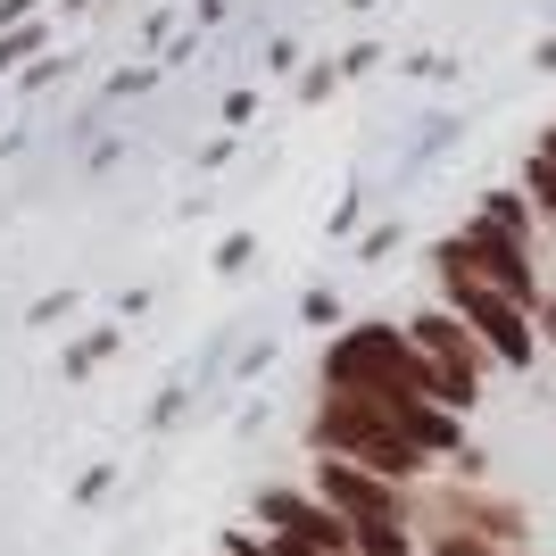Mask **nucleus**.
Returning <instances> with one entry per match:
<instances>
[{
  "mask_svg": "<svg viewBox=\"0 0 556 556\" xmlns=\"http://www.w3.org/2000/svg\"><path fill=\"white\" fill-rule=\"evenodd\" d=\"M316 391H357V399H432V407H448V416H473L482 399L457 391L432 357H424L416 341H407V325H382V316H366V325H341L325 341V357H316Z\"/></svg>",
  "mask_w": 556,
  "mask_h": 556,
  "instance_id": "1",
  "label": "nucleus"
},
{
  "mask_svg": "<svg viewBox=\"0 0 556 556\" xmlns=\"http://www.w3.org/2000/svg\"><path fill=\"white\" fill-rule=\"evenodd\" d=\"M307 448H316V457H341V465H366V473H382V482H399V490L432 482V457L407 441L399 399L316 391V407H307Z\"/></svg>",
  "mask_w": 556,
  "mask_h": 556,
  "instance_id": "2",
  "label": "nucleus"
},
{
  "mask_svg": "<svg viewBox=\"0 0 556 556\" xmlns=\"http://www.w3.org/2000/svg\"><path fill=\"white\" fill-rule=\"evenodd\" d=\"M432 282H441V307H448V316H457V325L490 349V366H498V374H532V357H540V325L507 300V291H490L482 275H465L457 257H448V241H432Z\"/></svg>",
  "mask_w": 556,
  "mask_h": 556,
  "instance_id": "3",
  "label": "nucleus"
},
{
  "mask_svg": "<svg viewBox=\"0 0 556 556\" xmlns=\"http://www.w3.org/2000/svg\"><path fill=\"white\" fill-rule=\"evenodd\" d=\"M407 532H473V540L515 556L532 540V507L507 498V490H490V482H416L407 490Z\"/></svg>",
  "mask_w": 556,
  "mask_h": 556,
  "instance_id": "4",
  "label": "nucleus"
},
{
  "mask_svg": "<svg viewBox=\"0 0 556 556\" xmlns=\"http://www.w3.org/2000/svg\"><path fill=\"white\" fill-rule=\"evenodd\" d=\"M448 257H457L465 275H482L490 291H507L523 316H540V300H548V282H540V250H532V241H515V232H498L490 216H465V225L448 232Z\"/></svg>",
  "mask_w": 556,
  "mask_h": 556,
  "instance_id": "5",
  "label": "nucleus"
},
{
  "mask_svg": "<svg viewBox=\"0 0 556 556\" xmlns=\"http://www.w3.org/2000/svg\"><path fill=\"white\" fill-rule=\"evenodd\" d=\"M307 490L325 498L341 523H407V490L382 482V473H366V465H341V457H316V473H307Z\"/></svg>",
  "mask_w": 556,
  "mask_h": 556,
  "instance_id": "6",
  "label": "nucleus"
},
{
  "mask_svg": "<svg viewBox=\"0 0 556 556\" xmlns=\"http://www.w3.org/2000/svg\"><path fill=\"white\" fill-rule=\"evenodd\" d=\"M257 532L300 540V548H316V556H349V523L316 498V490H291V482L257 490Z\"/></svg>",
  "mask_w": 556,
  "mask_h": 556,
  "instance_id": "7",
  "label": "nucleus"
},
{
  "mask_svg": "<svg viewBox=\"0 0 556 556\" xmlns=\"http://www.w3.org/2000/svg\"><path fill=\"white\" fill-rule=\"evenodd\" d=\"M407 341H416L424 357H432V366L457 382V391H473V399H482V382L498 374V366H490V349L473 341V332H465L448 307H416V316H407Z\"/></svg>",
  "mask_w": 556,
  "mask_h": 556,
  "instance_id": "8",
  "label": "nucleus"
},
{
  "mask_svg": "<svg viewBox=\"0 0 556 556\" xmlns=\"http://www.w3.org/2000/svg\"><path fill=\"white\" fill-rule=\"evenodd\" d=\"M515 191L532 200V216H540V241H556V125H548V134L532 141V159H523Z\"/></svg>",
  "mask_w": 556,
  "mask_h": 556,
  "instance_id": "9",
  "label": "nucleus"
},
{
  "mask_svg": "<svg viewBox=\"0 0 556 556\" xmlns=\"http://www.w3.org/2000/svg\"><path fill=\"white\" fill-rule=\"evenodd\" d=\"M50 42H59V17H17V25H0V75L34 67Z\"/></svg>",
  "mask_w": 556,
  "mask_h": 556,
  "instance_id": "10",
  "label": "nucleus"
},
{
  "mask_svg": "<svg viewBox=\"0 0 556 556\" xmlns=\"http://www.w3.org/2000/svg\"><path fill=\"white\" fill-rule=\"evenodd\" d=\"M473 216H490V225H498V232H515V241H532V250H548V241H540V216H532V200H523V191H482V208H473Z\"/></svg>",
  "mask_w": 556,
  "mask_h": 556,
  "instance_id": "11",
  "label": "nucleus"
},
{
  "mask_svg": "<svg viewBox=\"0 0 556 556\" xmlns=\"http://www.w3.org/2000/svg\"><path fill=\"white\" fill-rule=\"evenodd\" d=\"M349 556H416L407 523H349Z\"/></svg>",
  "mask_w": 556,
  "mask_h": 556,
  "instance_id": "12",
  "label": "nucleus"
},
{
  "mask_svg": "<svg viewBox=\"0 0 556 556\" xmlns=\"http://www.w3.org/2000/svg\"><path fill=\"white\" fill-rule=\"evenodd\" d=\"M416 556H507V548H490L473 532H416Z\"/></svg>",
  "mask_w": 556,
  "mask_h": 556,
  "instance_id": "13",
  "label": "nucleus"
},
{
  "mask_svg": "<svg viewBox=\"0 0 556 556\" xmlns=\"http://www.w3.org/2000/svg\"><path fill=\"white\" fill-rule=\"evenodd\" d=\"M325 92H341V59H316V67L300 75V109H316Z\"/></svg>",
  "mask_w": 556,
  "mask_h": 556,
  "instance_id": "14",
  "label": "nucleus"
},
{
  "mask_svg": "<svg viewBox=\"0 0 556 556\" xmlns=\"http://www.w3.org/2000/svg\"><path fill=\"white\" fill-rule=\"evenodd\" d=\"M109 349H116V332H92V341H75V349H67V374H92Z\"/></svg>",
  "mask_w": 556,
  "mask_h": 556,
  "instance_id": "15",
  "label": "nucleus"
},
{
  "mask_svg": "<svg viewBox=\"0 0 556 556\" xmlns=\"http://www.w3.org/2000/svg\"><path fill=\"white\" fill-rule=\"evenodd\" d=\"M300 316H307V325H341V300H332V291H307Z\"/></svg>",
  "mask_w": 556,
  "mask_h": 556,
  "instance_id": "16",
  "label": "nucleus"
},
{
  "mask_svg": "<svg viewBox=\"0 0 556 556\" xmlns=\"http://www.w3.org/2000/svg\"><path fill=\"white\" fill-rule=\"evenodd\" d=\"M532 325H540V349H548V341H556V282H548V300H540V316H532Z\"/></svg>",
  "mask_w": 556,
  "mask_h": 556,
  "instance_id": "17",
  "label": "nucleus"
},
{
  "mask_svg": "<svg viewBox=\"0 0 556 556\" xmlns=\"http://www.w3.org/2000/svg\"><path fill=\"white\" fill-rule=\"evenodd\" d=\"M532 67H548V75H556V34H548V42L532 50Z\"/></svg>",
  "mask_w": 556,
  "mask_h": 556,
  "instance_id": "18",
  "label": "nucleus"
},
{
  "mask_svg": "<svg viewBox=\"0 0 556 556\" xmlns=\"http://www.w3.org/2000/svg\"><path fill=\"white\" fill-rule=\"evenodd\" d=\"M515 556H532V548H515Z\"/></svg>",
  "mask_w": 556,
  "mask_h": 556,
  "instance_id": "19",
  "label": "nucleus"
}]
</instances>
